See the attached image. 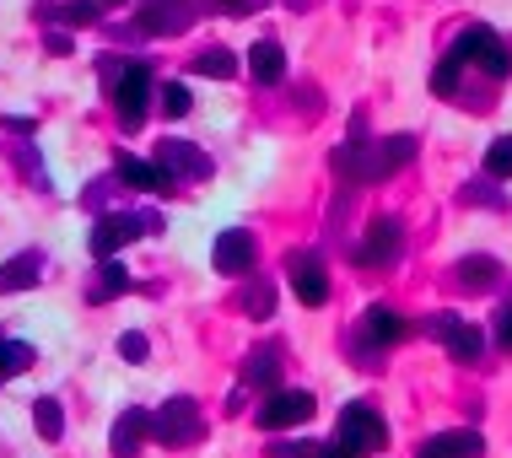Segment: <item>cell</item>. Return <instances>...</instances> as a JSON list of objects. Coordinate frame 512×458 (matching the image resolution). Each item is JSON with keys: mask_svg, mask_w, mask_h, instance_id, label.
Segmentation results:
<instances>
[{"mask_svg": "<svg viewBox=\"0 0 512 458\" xmlns=\"http://www.w3.org/2000/svg\"><path fill=\"white\" fill-rule=\"evenodd\" d=\"M415 157V135H389V141H367V119H351V141L335 151V173L351 184H383Z\"/></svg>", "mask_w": 512, "mask_h": 458, "instance_id": "cell-1", "label": "cell"}, {"mask_svg": "<svg viewBox=\"0 0 512 458\" xmlns=\"http://www.w3.org/2000/svg\"><path fill=\"white\" fill-rule=\"evenodd\" d=\"M108 81H114V108H119V124L124 130H141L146 119V103H151V71L141 60H108Z\"/></svg>", "mask_w": 512, "mask_h": 458, "instance_id": "cell-2", "label": "cell"}, {"mask_svg": "<svg viewBox=\"0 0 512 458\" xmlns=\"http://www.w3.org/2000/svg\"><path fill=\"white\" fill-rule=\"evenodd\" d=\"M453 60H459V65H480V71H486L491 81H502V76H512V49L502 44V38H496L491 33V27H464V33L459 38H453Z\"/></svg>", "mask_w": 512, "mask_h": 458, "instance_id": "cell-3", "label": "cell"}, {"mask_svg": "<svg viewBox=\"0 0 512 458\" xmlns=\"http://www.w3.org/2000/svg\"><path fill=\"white\" fill-rule=\"evenodd\" d=\"M200 432H205V415H200V405L195 399H168L157 415H151V437L162 442V448H189V442H200Z\"/></svg>", "mask_w": 512, "mask_h": 458, "instance_id": "cell-4", "label": "cell"}, {"mask_svg": "<svg viewBox=\"0 0 512 458\" xmlns=\"http://www.w3.org/2000/svg\"><path fill=\"white\" fill-rule=\"evenodd\" d=\"M335 442H345V448L362 458V453H378L389 442V426H383V415L372 405H345L335 421Z\"/></svg>", "mask_w": 512, "mask_h": 458, "instance_id": "cell-5", "label": "cell"}, {"mask_svg": "<svg viewBox=\"0 0 512 458\" xmlns=\"http://www.w3.org/2000/svg\"><path fill=\"white\" fill-rule=\"evenodd\" d=\"M157 227H162V216H151V211H141V216H103L98 227H92V254L114 259L124 243H135L141 232H157Z\"/></svg>", "mask_w": 512, "mask_h": 458, "instance_id": "cell-6", "label": "cell"}, {"mask_svg": "<svg viewBox=\"0 0 512 458\" xmlns=\"http://www.w3.org/2000/svg\"><path fill=\"white\" fill-rule=\"evenodd\" d=\"M399 248H405V227H399V216H378L367 227L362 248H356V265L383 270V265H394V259H399Z\"/></svg>", "mask_w": 512, "mask_h": 458, "instance_id": "cell-7", "label": "cell"}, {"mask_svg": "<svg viewBox=\"0 0 512 458\" xmlns=\"http://www.w3.org/2000/svg\"><path fill=\"white\" fill-rule=\"evenodd\" d=\"M426 329H432V335H437L442 345H448V356H453V362H464V367H475V362H480V351H486L480 329H475V324H464L459 313H437Z\"/></svg>", "mask_w": 512, "mask_h": 458, "instance_id": "cell-8", "label": "cell"}, {"mask_svg": "<svg viewBox=\"0 0 512 458\" xmlns=\"http://www.w3.org/2000/svg\"><path fill=\"white\" fill-rule=\"evenodd\" d=\"M308 415H313L308 388H275L265 399V410H259V426H265V432H286V426H302Z\"/></svg>", "mask_w": 512, "mask_h": 458, "instance_id": "cell-9", "label": "cell"}, {"mask_svg": "<svg viewBox=\"0 0 512 458\" xmlns=\"http://www.w3.org/2000/svg\"><path fill=\"white\" fill-rule=\"evenodd\" d=\"M286 275H292V291L302 308H324L329 302V270L318 254H292L286 259Z\"/></svg>", "mask_w": 512, "mask_h": 458, "instance_id": "cell-10", "label": "cell"}, {"mask_svg": "<svg viewBox=\"0 0 512 458\" xmlns=\"http://www.w3.org/2000/svg\"><path fill=\"white\" fill-rule=\"evenodd\" d=\"M157 168L168 178H189V184H200V178H211V157H205L200 146H189V141H162L157 146Z\"/></svg>", "mask_w": 512, "mask_h": 458, "instance_id": "cell-11", "label": "cell"}, {"mask_svg": "<svg viewBox=\"0 0 512 458\" xmlns=\"http://www.w3.org/2000/svg\"><path fill=\"white\" fill-rule=\"evenodd\" d=\"M254 259H259V243H254V232L232 227V232H221V238H216V254H211V265H216L221 275H248V270H254Z\"/></svg>", "mask_w": 512, "mask_h": 458, "instance_id": "cell-12", "label": "cell"}, {"mask_svg": "<svg viewBox=\"0 0 512 458\" xmlns=\"http://www.w3.org/2000/svg\"><path fill=\"white\" fill-rule=\"evenodd\" d=\"M189 22H195V6H189V0H151L141 11V33H151V38H173V33H184Z\"/></svg>", "mask_w": 512, "mask_h": 458, "instance_id": "cell-13", "label": "cell"}, {"mask_svg": "<svg viewBox=\"0 0 512 458\" xmlns=\"http://www.w3.org/2000/svg\"><path fill=\"white\" fill-rule=\"evenodd\" d=\"M410 335V324L399 318L394 308H383V302H372V308L362 313V345L367 351H383V345H399Z\"/></svg>", "mask_w": 512, "mask_h": 458, "instance_id": "cell-14", "label": "cell"}, {"mask_svg": "<svg viewBox=\"0 0 512 458\" xmlns=\"http://www.w3.org/2000/svg\"><path fill=\"white\" fill-rule=\"evenodd\" d=\"M486 453V437L469 432V426H459V432H437L426 437L421 448H415V458H480Z\"/></svg>", "mask_w": 512, "mask_h": 458, "instance_id": "cell-15", "label": "cell"}, {"mask_svg": "<svg viewBox=\"0 0 512 458\" xmlns=\"http://www.w3.org/2000/svg\"><path fill=\"white\" fill-rule=\"evenodd\" d=\"M496 281H502V265H496L491 254H469L453 265V286L459 291H491Z\"/></svg>", "mask_w": 512, "mask_h": 458, "instance_id": "cell-16", "label": "cell"}, {"mask_svg": "<svg viewBox=\"0 0 512 458\" xmlns=\"http://www.w3.org/2000/svg\"><path fill=\"white\" fill-rule=\"evenodd\" d=\"M114 168H119L124 184H135V189H146V194H168V189H173V178L162 173L157 162H141V157H130V151H119Z\"/></svg>", "mask_w": 512, "mask_h": 458, "instance_id": "cell-17", "label": "cell"}, {"mask_svg": "<svg viewBox=\"0 0 512 458\" xmlns=\"http://www.w3.org/2000/svg\"><path fill=\"white\" fill-rule=\"evenodd\" d=\"M38 275H44V254L27 248V254H17V259L0 265V291H27V286H38Z\"/></svg>", "mask_w": 512, "mask_h": 458, "instance_id": "cell-18", "label": "cell"}, {"mask_svg": "<svg viewBox=\"0 0 512 458\" xmlns=\"http://www.w3.org/2000/svg\"><path fill=\"white\" fill-rule=\"evenodd\" d=\"M248 71H254V81H265V87H275V81L286 76V49L275 44V38H265V44L248 49Z\"/></svg>", "mask_w": 512, "mask_h": 458, "instance_id": "cell-19", "label": "cell"}, {"mask_svg": "<svg viewBox=\"0 0 512 458\" xmlns=\"http://www.w3.org/2000/svg\"><path fill=\"white\" fill-rule=\"evenodd\" d=\"M151 432V415L146 410H124L119 421H114V453L119 458H135L141 453V437Z\"/></svg>", "mask_w": 512, "mask_h": 458, "instance_id": "cell-20", "label": "cell"}, {"mask_svg": "<svg viewBox=\"0 0 512 458\" xmlns=\"http://www.w3.org/2000/svg\"><path fill=\"white\" fill-rule=\"evenodd\" d=\"M243 378L259 383V388H275V378H281V345H259V351L248 356Z\"/></svg>", "mask_w": 512, "mask_h": 458, "instance_id": "cell-21", "label": "cell"}, {"mask_svg": "<svg viewBox=\"0 0 512 458\" xmlns=\"http://www.w3.org/2000/svg\"><path fill=\"white\" fill-rule=\"evenodd\" d=\"M130 291V270L124 265H114V259H103V270H98V286L87 291L92 302H114V297H124Z\"/></svg>", "mask_w": 512, "mask_h": 458, "instance_id": "cell-22", "label": "cell"}, {"mask_svg": "<svg viewBox=\"0 0 512 458\" xmlns=\"http://www.w3.org/2000/svg\"><path fill=\"white\" fill-rule=\"evenodd\" d=\"M33 426L44 442H60L65 437V415H60V399H38L33 405Z\"/></svg>", "mask_w": 512, "mask_h": 458, "instance_id": "cell-23", "label": "cell"}, {"mask_svg": "<svg viewBox=\"0 0 512 458\" xmlns=\"http://www.w3.org/2000/svg\"><path fill=\"white\" fill-rule=\"evenodd\" d=\"M195 76H216V81H227V76H238V60H232L227 49H205V54H195Z\"/></svg>", "mask_w": 512, "mask_h": 458, "instance_id": "cell-24", "label": "cell"}, {"mask_svg": "<svg viewBox=\"0 0 512 458\" xmlns=\"http://www.w3.org/2000/svg\"><path fill=\"white\" fill-rule=\"evenodd\" d=\"M22 367H33V345H22V340H0V378H17Z\"/></svg>", "mask_w": 512, "mask_h": 458, "instance_id": "cell-25", "label": "cell"}, {"mask_svg": "<svg viewBox=\"0 0 512 458\" xmlns=\"http://www.w3.org/2000/svg\"><path fill=\"white\" fill-rule=\"evenodd\" d=\"M486 173L502 184V178H512V135H496L491 151H486Z\"/></svg>", "mask_w": 512, "mask_h": 458, "instance_id": "cell-26", "label": "cell"}, {"mask_svg": "<svg viewBox=\"0 0 512 458\" xmlns=\"http://www.w3.org/2000/svg\"><path fill=\"white\" fill-rule=\"evenodd\" d=\"M238 308L254 313V318H270V313H275V291H270L265 281H254V286H248L243 297H238Z\"/></svg>", "mask_w": 512, "mask_h": 458, "instance_id": "cell-27", "label": "cell"}, {"mask_svg": "<svg viewBox=\"0 0 512 458\" xmlns=\"http://www.w3.org/2000/svg\"><path fill=\"white\" fill-rule=\"evenodd\" d=\"M162 114H168V119L189 114V87H184V81H168V87H162Z\"/></svg>", "mask_w": 512, "mask_h": 458, "instance_id": "cell-28", "label": "cell"}, {"mask_svg": "<svg viewBox=\"0 0 512 458\" xmlns=\"http://www.w3.org/2000/svg\"><path fill=\"white\" fill-rule=\"evenodd\" d=\"M459 71H464V65L448 54V60L437 65V76H432V92H437V97H453V92H459Z\"/></svg>", "mask_w": 512, "mask_h": 458, "instance_id": "cell-29", "label": "cell"}, {"mask_svg": "<svg viewBox=\"0 0 512 458\" xmlns=\"http://www.w3.org/2000/svg\"><path fill=\"white\" fill-rule=\"evenodd\" d=\"M275 458H329V442H275Z\"/></svg>", "mask_w": 512, "mask_h": 458, "instance_id": "cell-30", "label": "cell"}, {"mask_svg": "<svg viewBox=\"0 0 512 458\" xmlns=\"http://www.w3.org/2000/svg\"><path fill=\"white\" fill-rule=\"evenodd\" d=\"M60 17L71 22V27H92V22H98V0H71Z\"/></svg>", "mask_w": 512, "mask_h": 458, "instance_id": "cell-31", "label": "cell"}, {"mask_svg": "<svg viewBox=\"0 0 512 458\" xmlns=\"http://www.w3.org/2000/svg\"><path fill=\"white\" fill-rule=\"evenodd\" d=\"M496 345H502V351H512V297L496 308Z\"/></svg>", "mask_w": 512, "mask_h": 458, "instance_id": "cell-32", "label": "cell"}, {"mask_svg": "<svg viewBox=\"0 0 512 458\" xmlns=\"http://www.w3.org/2000/svg\"><path fill=\"white\" fill-rule=\"evenodd\" d=\"M119 356H124V362H146V335H135V329H130V335H119Z\"/></svg>", "mask_w": 512, "mask_h": 458, "instance_id": "cell-33", "label": "cell"}, {"mask_svg": "<svg viewBox=\"0 0 512 458\" xmlns=\"http://www.w3.org/2000/svg\"><path fill=\"white\" fill-rule=\"evenodd\" d=\"M49 54H71V33H49Z\"/></svg>", "mask_w": 512, "mask_h": 458, "instance_id": "cell-34", "label": "cell"}]
</instances>
